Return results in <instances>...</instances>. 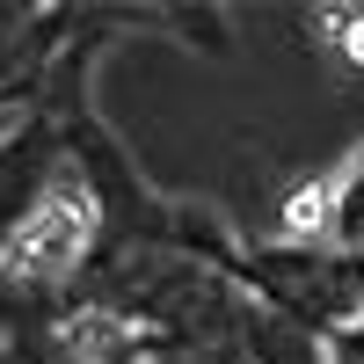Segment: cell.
I'll list each match as a JSON object with an SVG mask.
<instances>
[{"label": "cell", "mask_w": 364, "mask_h": 364, "mask_svg": "<svg viewBox=\"0 0 364 364\" xmlns=\"http://www.w3.org/2000/svg\"><path fill=\"white\" fill-rule=\"evenodd\" d=\"M80 226H87V204L73 190H58L51 204H37L22 219V240H15V262L22 269H58V262H73L80 255Z\"/></svg>", "instance_id": "obj_1"}]
</instances>
